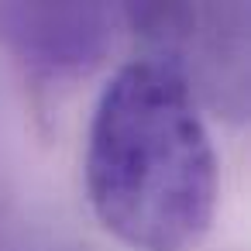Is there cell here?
I'll use <instances>...</instances> for the list:
<instances>
[{
	"label": "cell",
	"instance_id": "cell-1",
	"mask_svg": "<svg viewBox=\"0 0 251 251\" xmlns=\"http://www.w3.org/2000/svg\"><path fill=\"white\" fill-rule=\"evenodd\" d=\"M86 196L131 251H193L217 213L220 169L189 79L162 55L103 86L86 134Z\"/></svg>",
	"mask_w": 251,
	"mask_h": 251
},
{
	"label": "cell",
	"instance_id": "cell-2",
	"mask_svg": "<svg viewBox=\"0 0 251 251\" xmlns=\"http://www.w3.org/2000/svg\"><path fill=\"white\" fill-rule=\"evenodd\" d=\"M0 42L42 86L86 76L114 42V14L97 4H0Z\"/></svg>",
	"mask_w": 251,
	"mask_h": 251
}]
</instances>
